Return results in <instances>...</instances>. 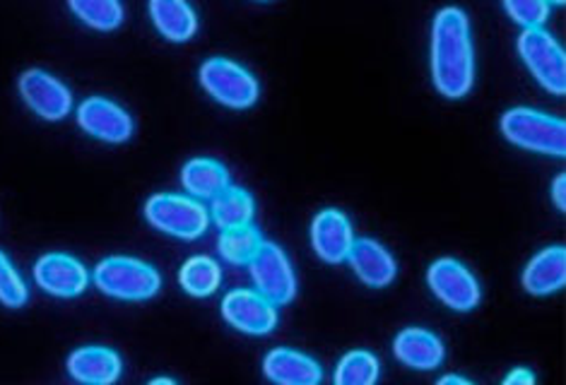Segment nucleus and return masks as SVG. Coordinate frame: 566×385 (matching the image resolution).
Segmentation results:
<instances>
[{
  "label": "nucleus",
  "instance_id": "f257e3e1",
  "mask_svg": "<svg viewBox=\"0 0 566 385\" xmlns=\"http://www.w3.org/2000/svg\"><path fill=\"white\" fill-rule=\"evenodd\" d=\"M431 79L441 97L463 99L475 85V46L468 15L441 8L431 24Z\"/></svg>",
  "mask_w": 566,
  "mask_h": 385
},
{
  "label": "nucleus",
  "instance_id": "f03ea898",
  "mask_svg": "<svg viewBox=\"0 0 566 385\" xmlns=\"http://www.w3.org/2000/svg\"><path fill=\"white\" fill-rule=\"evenodd\" d=\"M499 128L509 142L528 152L547 157H564L566 152V124L559 116L535 111L528 106H514L504 111Z\"/></svg>",
  "mask_w": 566,
  "mask_h": 385
},
{
  "label": "nucleus",
  "instance_id": "7ed1b4c3",
  "mask_svg": "<svg viewBox=\"0 0 566 385\" xmlns=\"http://www.w3.org/2000/svg\"><path fill=\"white\" fill-rule=\"evenodd\" d=\"M92 280L102 295L118 301H147L161 287V277L153 265L126 256L104 258L94 268Z\"/></svg>",
  "mask_w": 566,
  "mask_h": 385
},
{
  "label": "nucleus",
  "instance_id": "20e7f679",
  "mask_svg": "<svg viewBox=\"0 0 566 385\" xmlns=\"http://www.w3.org/2000/svg\"><path fill=\"white\" fill-rule=\"evenodd\" d=\"M145 220L157 232L181 242H196L210 227L208 207L198 197L179 193H155L145 203Z\"/></svg>",
  "mask_w": 566,
  "mask_h": 385
},
{
  "label": "nucleus",
  "instance_id": "39448f33",
  "mask_svg": "<svg viewBox=\"0 0 566 385\" xmlns=\"http://www.w3.org/2000/svg\"><path fill=\"white\" fill-rule=\"evenodd\" d=\"M518 53L525 68L552 95L562 97L566 92V53L555 34L545 26H528L518 34Z\"/></svg>",
  "mask_w": 566,
  "mask_h": 385
},
{
  "label": "nucleus",
  "instance_id": "423d86ee",
  "mask_svg": "<svg viewBox=\"0 0 566 385\" xmlns=\"http://www.w3.org/2000/svg\"><path fill=\"white\" fill-rule=\"evenodd\" d=\"M198 79L214 101L229 106V109H249L261 95L259 79L232 58H208L200 65Z\"/></svg>",
  "mask_w": 566,
  "mask_h": 385
},
{
  "label": "nucleus",
  "instance_id": "0eeeda50",
  "mask_svg": "<svg viewBox=\"0 0 566 385\" xmlns=\"http://www.w3.org/2000/svg\"><path fill=\"white\" fill-rule=\"evenodd\" d=\"M249 272L255 291L263 295L275 307H285L296 297V275L285 250L275 242H261L251 256Z\"/></svg>",
  "mask_w": 566,
  "mask_h": 385
},
{
  "label": "nucleus",
  "instance_id": "6e6552de",
  "mask_svg": "<svg viewBox=\"0 0 566 385\" xmlns=\"http://www.w3.org/2000/svg\"><path fill=\"white\" fill-rule=\"evenodd\" d=\"M427 285L443 307H449L458 313H468L478 309L482 299L480 282L461 260L455 258H439L429 265Z\"/></svg>",
  "mask_w": 566,
  "mask_h": 385
},
{
  "label": "nucleus",
  "instance_id": "1a4fd4ad",
  "mask_svg": "<svg viewBox=\"0 0 566 385\" xmlns=\"http://www.w3.org/2000/svg\"><path fill=\"white\" fill-rule=\"evenodd\" d=\"M20 97L44 121H63L73 109V92L42 68L24 71L18 79Z\"/></svg>",
  "mask_w": 566,
  "mask_h": 385
},
{
  "label": "nucleus",
  "instance_id": "9d476101",
  "mask_svg": "<svg viewBox=\"0 0 566 385\" xmlns=\"http://www.w3.org/2000/svg\"><path fill=\"white\" fill-rule=\"evenodd\" d=\"M222 318L244 335H268L277 325V309L255 289H232L222 299Z\"/></svg>",
  "mask_w": 566,
  "mask_h": 385
},
{
  "label": "nucleus",
  "instance_id": "9b49d317",
  "mask_svg": "<svg viewBox=\"0 0 566 385\" xmlns=\"http://www.w3.org/2000/svg\"><path fill=\"white\" fill-rule=\"evenodd\" d=\"M77 126L83 128L87 136L97 138L102 142H128L133 138V116L124 106L106 99V97H90L77 106Z\"/></svg>",
  "mask_w": 566,
  "mask_h": 385
},
{
  "label": "nucleus",
  "instance_id": "f8f14e48",
  "mask_svg": "<svg viewBox=\"0 0 566 385\" xmlns=\"http://www.w3.org/2000/svg\"><path fill=\"white\" fill-rule=\"evenodd\" d=\"M34 282L59 299L80 297L90 285V270L69 254H46L34 265Z\"/></svg>",
  "mask_w": 566,
  "mask_h": 385
},
{
  "label": "nucleus",
  "instance_id": "ddd939ff",
  "mask_svg": "<svg viewBox=\"0 0 566 385\" xmlns=\"http://www.w3.org/2000/svg\"><path fill=\"white\" fill-rule=\"evenodd\" d=\"M355 242L353 222L343 210H321L312 222L314 254L328 265H340Z\"/></svg>",
  "mask_w": 566,
  "mask_h": 385
},
{
  "label": "nucleus",
  "instance_id": "4468645a",
  "mask_svg": "<svg viewBox=\"0 0 566 385\" xmlns=\"http://www.w3.org/2000/svg\"><path fill=\"white\" fill-rule=\"evenodd\" d=\"M349 268L359 277L361 285L371 289H384L396 282L398 263L390 256V250L369 236H359L353 242V248L345 258Z\"/></svg>",
  "mask_w": 566,
  "mask_h": 385
},
{
  "label": "nucleus",
  "instance_id": "2eb2a0df",
  "mask_svg": "<svg viewBox=\"0 0 566 385\" xmlns=\"http://www.w3.org/2000/svg\"><path fill=\"white\" fill-rule=\"evenodd\" d=\"M120 371H124V362H120L118 352L99 347V344L77 347L69 356L71 378L85 385H112L120 378Z\"/></svg>",
  "mask_w": 566,
  "mask_h": 385
},
{
  "label": "nucleus",
  "instance_id": "dca6fc26",
  "mask_svg": "<svg viewBox=\"0 0 566 385\" xmlns=\"http://www.w3.org/2000/svg\"><path fill=\"white\" fill-rule=\"evenodd\" d=\"M263 374L280 385H316L323 381V368L316 360L290 347H277L265 354Z\"/></svg>",
  "mask_w": 566,
  "mask_h": 385
},
{
  "label": "nucleus",
  "instance_id": "f3484780",
  "mask_svg": "<svg viewBox=\"0 0 566 385\" xmlns=\"http://www.w3.org/2000/svg\"><path fill=\"white\" fill-rule=\"evenodd\" d=\"M521 285L533 297H549L566 285V254L562 246L543 248L521 275Z\"/></svg>",
  "mask_w": 566,
  "mask_h": 385
},
{
  "label": "nucleus",
  "instance_id": "a211bd4d",
  "mask_svg": "<svg viewBox=\"0 0 566 385\" xmlns=\"http://www.w3.org/2000/svg\"><path fill=\"white\" fill-rule=\"evenodd\" d=\"M394 354L400 364L417 371H431L443 362V342L424 328H406L394 340Z\"/></svg>",
  "mask_w": 566,
  "mask_h": 385
},
{
  "label": "nucleus",
  "instance_id": "6ab92c4d",
  "mask_svg": "<svg viewBox=\"0 0 566 385\" xmlns=\"http://www.w3.org/2000/svg\"><path fill=\"white\" fill-rule=\"evenodd\" d=\"M147 8L157 32L174 44L188 42L198 32V15L188 0H150Z\"/></svg>",
  "mask_w": 566,
  "mask_h": 385
},
{
  "label": "nucleus",
  "instance_id": "aec40b11",
  "mask_svg": "<svg viewBox=\"0 0 566 385\" xmlns=\"http://www.w3.org/2000/svg\"><path fill=\"white\" fill-rule=\"evenodd\" d=\"M181 183L186 193L198 201H212L229 185V171L224 164L208 157H196L181 169Z\"/></svg>",
  "mask_w": 566,
  "mask_h": 385
},
{
  "label": "nucleus",
  "instance_id": "412c9836",
  "mask_svg": "<svg viewBox=\"0 0 566 385\" xmlns=\"http://www.w3.org/2000/svg\"><path fill=\"white\" fill-rule=\"evenodd\" d=\"M208 212H210V222L218 224L220 229L247 227V224H253L255 203L249 191L237 189V185L229 183L224 191H220L212 197Z\"/></svg>",
  "mask_w": 566,
  "mask_h": 385
},
{
  "label": "nucleus",
  "instance_id": "4be33fe9",
  "mask_svg": "<svg viewBox=\"0 0 566 385\" xmlns=\"http://www.w3.org/2000/svg\"><path fill=\"white\" fill-rule=\"evenodd\" d=\"M179 282H181L186 295L198 297V299L212 297L214 291L222 287L220 263L212 260L210 256L188 258L179 270Z\"/></svg>",
  "mask_w": 566,
  "mask_h": 385
},
{
  "label": "nucleus",
  "instance_id": "5701e85b",
  "mask_svg": "<svg viewBox=\"0 0 566 385\" xmlns=\"http://www.w3.org/2000/svg\"><path fill=\"white\" fill-rule=\"evenodd\" d=\"M69 6L77 20L99 32L116 30L126 18L120 0H69Z\"/></svg>",
  "mask_w": 566,
  "mask_h": 385
},
{
  "label": "nucleus",
  "instance_id": "b1692460",
  "mask_svg": "<svg viewBox=\"0 0 566 385\" xmlns=\"http://www.w3.org/2000/svg\"><path fill=\"white\" fill-rule=\"evenodd\" d=\"M381 376V364L367 350L347 352L335 366L333 381L338 385H374Z\"/></svg>",
  "mask_w": 566,
  "mask_h": 385
},
{
  "label": "nucleus",
  "instance_id": "393cba45",
  "mask_svg": "<svg viewBox=\"0 0 566 385\" xmlns=\"http://www.w3.org/2000/svg\"><path fill=\"white\" fill-rule=\"evenodd\" d=\"M261 242L263 236L259 234V229H253V224H247V227L222 229L218 238V250L224 263L247 265L255 254V248L261 246Z\"/></svg>",
  "mask_w": 566,
  "mask_h": 385
},
{
  "label": "nucleus",
  "instance_id": "a878e982",
  "mask_svg": "<svg viewBox=\"0 0 566 385\" xmlns=\"http://www.w3.org/2000/svg\"><path fill=\"white\" fill-rule=\"evenodd\" d=\"M27 285L12 260L0 250V303L8 309H22L27 303Z\"/></svg>",
  "mask_w": 566,
  "mask_h": 385
},
{
  "label": "nucleus",
  "instance_id": "bb28decb",
  "mask_svg": "<svg viewBox=\"0 0 566 385\" xmlns=\"http://www.w3.org/2000/svg\"><path fill=\"white\" fill-rule=\"evenodd\" d=\"M504 8L509 18L521 24L523 30H528V26H545L552 10L547 0H504Z\"/></svg>",
  "mask_w": 566,
  "mask_h": 385
},
{
  "label": "nucleus",
  "instance_id": "cd10ccee",
  "mask_svg": "<svg viewBox=\"0 0 566 385\" xmlns=\"http://www.w3.org/2000/svg\"><path fill=\"white\" fill-rule=\"evenodd\" d=\"M535 374L531 368H525V366H518V368H514L511 371V374L504 378V385H535Z\"/></svg>",
  "mask_w": 566,
  "mask_h": 385
},
{
  "label": "nucleus",
  "instance_id": "c85d7f7f",
  "mask_svg": "<svg viewBox=\"0 0 566 385\" xmlns=\"http://www.w3.org/2000/svg\"><path fill=\"white\" fill-rule=\"evenodd\" d=\"M552 203L559 212L566 210V177L559 174L555 181H552Z\"/></svg>",
  "mask_w": 566,
  "mask_h": 385
},
{
  "label": "nucleus",
  "instance_id": "c756f323",
  "mask_svg": "<svg viewBox=\"0 0 566 385\" xmlns=\"http://www.w3.org/2000/svg\"><path fill=\"white\" fill-rule=\"evenodd\" d=\"M439 385H470V381L468 378H463V376H443V378H439Z\"/></svg>",
  "mask_w": 566,
  "mask_h": 385
},
{
  "label": "nucleus",
  "instance_id": "7c9ffc66",
  "mask_svg": "<svg viewBox=\"0 0 566 385\" xmlns=\"http://www.w3.org/2000/svg\"><path fill=\"white\" fill-rule=\"evenodd\" d=\"M153 385H161V383H167V385H174L177 381H171V378H155V381H150Z\"/></svg>",
  "mask_w": 566,
  "mask_h": 385
},
{
  "label": "nucleus",
  "instance_id": "2f4dec72",
  "mask_svg": "<svg viewBox=\"0 0 566 385\" xmlns=\"http://www.w3.org/2000/svg\"><path fill=\"white\" fill-rule=\"evenodd\" d=\"M547 3H549V6H552V3H555V6H562L564 0H547Z\"/></svg>",
  "mask_w": 566,
  "mask_h": 385
}]
</instances>
